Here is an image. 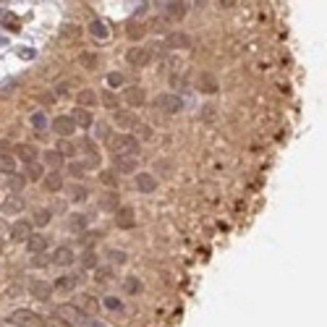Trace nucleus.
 <instances>
[{
	"instance_id": "1",
	"label": "nucleus",
	"mask_w": 327,
	"mask_h": 327,
	"mask_svg": "<svg viewBox=\"0 0 327 327\" xmlns=\"http://www.w3.org/2000/svg\"><path fill=\"white\" fill-rule=\"evenodd\" d=\"M113 157H136L139 155V139L134 134H118L110 139Z\"/></svg>"
},
{
	"instance_id": "2",
	"label": "nucleus",
	"mask_w": 327,
	"mask_h": 327,
	"mask_svg": "<svg viewBox=\"0 0 327 327\" xmlns=\"http://www.w3.org/2000/svg\"><path fill=\"white\" fill-rule=\"evenodd\" d=\"M8 322L14 327H48V319H45L42 314L32 311V309H16L8 317Z\"/></svg>"
},
{
	"instance_id": "3",
	"label": "nucleus",
	"mask_w": 327,
	"mask_h": 327,
	"mask_svg": "<svg viewBox=\"0 0 327 327\" xmlns=\"http://www.w3.org/2000/svg\"><path fill=\"white\" fill-rule=\"evenodd\" d=\"M55 314H58L63 322H68L71 327H76V324H79V327H87V322H89V317L76 306V303H63V306L55 309Z\"/></svg>"
},
{
	"instance_id": "4",
	"label": "nucleus",
	"mask_w": 327,
	"mask_h": 327,
	"mask_svg": "<svg viewBox=\"0 0 327 327\" xmlns=\"http://www.w3.org/2000/svg\"><path fill=\"white\" fill-rule=\"evenodd\" d=\"M155 108L168 113V115H176V113L183 110V100L178 95H173V92H162V95L155 97Z\"/></svg>"
},
{
	"instance_id": "5",
	"label": "nucleus",
	"mask_w": 327,
	"mask_h": 327,
	"mask_svg": "<svg viewBox=\"0 0 327 327\" xmlns=\"http://www.w3.org/2000/svg\"><path fill=\"white\" fill-rule=\"evenodd\" d=\"M126 61H128V66H134V68H144V66L152 63V50H149V48H142V45L128 48Z\"/></svg>"
},
{
	"instance_id": "6",
	"label": "nucleus",
	"mask_w": 327,
	"mask_h": 327,
	"mask_svg": "<svg viewBox=\"0 0 327 327\" xmlns=\"http://www.w3.org/2000/svg\"><path fill=\"white\" fill-rule=\"evenodd\" d=\"M50 128H53V131L58 134V136H61V139H68V136H71L74 131H76V121L71 118V115H58V118H53L50 121Z\"/></svg>"
},
{
	"instance_id": "7",
	"label": "nucleus",
	"mask_w": 327,
	"mask_h": 327,
	"mask_svg": "<svg viewBox=\"0 0 327 327\" xmlns=\"http://www.w3.org/2000/svg\"><path fill=\"white\" fill-rule=\"evenodd\" d=\"M81 280H84V277H81L79 272H66V275H61L55 280L53 288L58 290V293H71V290H76L81 285Z\"/></svg>"
},
{
	"instance_id": "8",
	"label": "nucleus",
	"mask_w": 327,
	"mask_h": 327,
	"mask_svg": "<svg viewBox=\"0 0 327 327\" xmlns=\"http://www.w3.org/2000/svg\"><path fill=\"white\" fill-rule=\"evenodd\" d=\"M14 155H16V160L24 162V165H32V162H37L40 149L34 147V144H29V142H19L16 149H14Z\"/></svg>"
},
{
	"instance_id": "9",
	"label": "nucleus",
	"mask_w": 327,
	"mask_h": 327,
	"mask_svg": "<svg viewBox=\"0 0 327 327\" xmlns=\"http://www.w3.org/2000/svg\"><path fill=\"white\" fill-rule=\"evenodd\" d=\"M165 48L168 50H189L191 48V37L186 32H170L165 37Z\"/></svg>"
},
{
	"instance_id": "10",
	"label": "nucleus",
	"mask_w": 327,
	"mask_h": 327,
	"mask_svg": "<svg viewBox=\"0 0 327 327\" xmlns=\"http://www.w3.org/2000/svg\"><path fill=\"white\" fill-rule=\"evenodd\" d=\"M34 236V225L29 220H16L14 225H11V238L14 241H29Z\"/></svg>"
},
{
	"instance_id": "11",
	"label": "nucleus",
	"mask_w": 327,
	"mask_h": 327,
	"mask_svg": "<svg viewBox=\"0 0 327 327\" xmlns=\"http://www.w3.org/2000/svg\"><path fill=\"white\" fill-rule=\"evenodd\" d=\"M115 225L121 230H131L136 225V212L131 207H118V212H115Z\"/></svg>"
},
{
	"instance_id": "12",
	"label": "nucleus",
	"mask_w": 327,
	"mask_h": 327,
	"mask_svg": "<svg viewBox=\"0 0 327 327\" xmlns=\"http://www.w3.org/2000/svg\"><path fill=\"white\" fill-rule=\"evenodd\" d=\"M24 207H27V202H24V196H21V194H8V199L0 204V209H3L6 215H21V212H24Z\"/></svg>"
},
{
	"instance_id": "13",
	"label": "nucleus",
	"mask_w": 327,
	"mask_h": 327,
	"mask_svg": "<svg viewBox=\"0 0 327 327\" xmlns=\"http://www.w3.org/2000/svg\"><path fill=\"white\" fill-rule=\"evenodd\" d=\"M50 262L58 264V267H68V264H74L76 262V251L71 246H58L55 254L50 256Z\"/></svg>"
},
{
	"instance_id": "14",
	"label": "nucleus",
	"mask_w": 327,
	"mask_h": 327,
	"mask_svg": "<svg viewBox=\"0 0 327 327\" xmlns=\"http://www.w3.org/2000/svg\"><path fill=\"white\" fill-rule=\"evenodd\" d=\"M113 121H115V126H118V128H123V131L139 126L136 113H131V110H115V113H113Z\"/></svg>"
},
{
	"instance_id": "15",
	"label": "nucleus",
	"mask_w": 327,
	"mask_h": 327,
	"mask_svg": "<svg viewBox=\"0 0 327 327\" xmlns=\"http://www.w3.org/2000/svg\"><path fill=\"white\" fill-rule=\"evenodd\" d=\"M53 290H55V288H53L50 283H45V280H32V285H29L32 298H37V301H50Z\"/></svg>"
},
{
	"instance_id": "16",
	"label": "nucleus",
	"mask_w": 327,
	"mask_h": 327,
	"mask_svg": "<svg viewBox=\"0 0 327 327\" xmlns=\"http://www.w3.org/2000/svg\"><path fill=\"white\" fill-rule=\"evenodd\" d=\"M136 189H139V194H155L157 178L152 176V173H136Z\"/></svg>"
},
{
	"instance_id": "17",
	"label": "nucleus",
	"mask_w": 327,
	"mask_h": 327,
	"mask_svg": "<svg viewBox=\"0 0 327 327\" xmlns=\"http://www.w3.org/2000/svg\"><path fill=\"white\" fill-rule=\"evenodd\" d=\"M123 100L128 102V105H131V108H142V105L147 102V92L142 89V87H128L126 92H123Z\"/></svg>"
},
{
	"instance_id": "18",
	"label": "nucleus",
	"mask_w": 327,
	"mask_h": 327,
	"mask_svg": "<svg viewBox=\"0 0 327 327\" xmlns=\"http://www.w3.org/2000/svg\"><path fill=\"white\" fill-rule=\"evenodd\" d=\"M113 170L115 173H136L139 170V157H113Z\"/></svg>"
},
{
	"instance_id": "19",
	"label": "nucleus",
	"mask_w": 327,
	"mask_h": 327,
	"mask_svg": "<svg viewBox=\"0 0 327 327\" xmlns=\"http://www.w3.org/2000/svg\"><path fill=\"white\" fill-rule=\"evenodd\" d=\"M27 249H29V254H45L50 249V238L42 236V233H34V236L27 241Z\"/></svg>"
},
{
	"instance_id": "20",
	"label": "nucleus",
	"mask_w": 327,
	"mask_h": 327,
	"mask_svg": "<svg viewBox=\"0 0 327 327\" xmlns=\"http://www.w3.org/2000/svg\"><path fill=\"white\" fill-rule=\"evenodd\" d=\"M186 11H189V6L186 3H162V14H165L168 19H173V21H181L183 16H186Z\"/></svg>"
},
{
	"instance_id": "21",
	"label": "nucleus",
	"mask_w": 327,
	"mask_h": 327,
	"mask_svg": "<svg viewBox=\"0 0 327 327\" xmlns=\"http://www.w3.org/2000/svg\"><path fill=\"white\" fill-rule=\"evenodd\" d=\"M66 191H68V199L76 202V204L87 202V196H89L87 186H81V183H71V186H66Z\"/></svg>"
},
{
	"instance_id": "22",
	"label": "nucleus",
	"mask_w": 327,
	"mask_h": 327,
	"mask_svg": "<svg viewBox=\"0 0 327 327\" xmlns=\"http://www.w3.org/2000/svg\"><path fill=\"white\" fill-rule=\"evenodd\" d=\"M89 34H92L95 40H108V37H110V29H108V24H105L102 19H95V21L89 24Z\"/></svg>"
},
{
	"instance_id": "23",
	"label": "nucleus",
	"mask_w": 327,
	"mask_h": 327,
	"mask_svg": "<svg viewBox=\"0 0 327 327\" xmlns=\"http://www.w3.org/2000/svg\"><path fill=\"white\" fill-rule=\"evenodd\" d=\"M45 189H48L50 194H58L63 189V176L58 170H53V173H48V176H45Z\"/></svg>"
},
{
	"instance_id": "24",
	"label": "nucleus",
	"mask_w": 327,
	"mask_h": 327,
	"mask_svg": "<svg viewBox=\"0 0 327 327\" xmlns=\"http://www.w3.org/2000/svg\"><path fill=\"white\" fill-rule=\"evenodd\" d=\"M71 118L76 121L79 128H92V126H95V115H92L89 110H84V108H79V110L71 115Z\"/></svg>"
},
{
	"instance_id": "25",
	"label": "nucleus",
	"mask_w": 327,
	"mask_h": 327,
	"mask_svg": "<svg viewBox=\"0 0 327 327\" xmlns=\"http://www.w3.org/2000/svg\"><path fill=\"white\" fill-rule=\"evenodd\" d=\"M24 176H27V181H42L48 173H45V168H42V162L37 160V162H32V165H27V170H24Z\"/></svg>"
},
{
	"instance_id": "26",
	"label": "nucleus",
	"mask_w": 327,
	"mask_h": 327,
	"mask_svg": "<svg viewBox=\"0 0 327 327\" xmlns=\"http://www.w3.org/2000/svg\"><path fill=\"white\" fill-rule=\"evenodd\" d=\"M42 160L48 162L50 168H55V170L63 165V155H61L58 149H45V152H42Z\"/></svg>"
},
{
	"instance_id": "27",
	"label": "nucleus",
	"mask_w": 327,
	"mask_h": 327,
	"mask_svg": "<svg viewBox=\"0 0 327 327\" xmlns=\"http://www.w3.org/2000/svg\"><path fill=\"white\" fill-rule=\"evenodd\" d=\"M100 100H102V105H105V108H108V110H121L118 108V97H115V92L113 89H102V95H100Z\"/></svg>"
},
{
	"instance_id": "28",
	"label": "nucleus",
	"mask_w": 327,
	"mask_h": 327,
	"mask_svg": "<svg viewBox=\"0 0 327 327\" xmlns=\"http://www.w3.org/2000/svg\"><path fill=\"white\" fill-rule=\"evenodd\" d=\"M76 102L84 105V108H89V105H97V92L95 89H81L76 95Z\"/></svg>"
},
{
	"instance_id": "29",
	"label": "nucleus",
	"mask_w": 327,
	"mask_h": 327,
	"mask_svg": "<svg viewBox=\"0 0 327 327\" xmlns=\"http://www.w3.org/2000/svg\"><path fill=\"white\" fill-rule=\"evenodd\" d=\"M123 290H126L128 296L139 293V290H142V280H139L136 275H128V277H123Z\"/></svg>"
},
{
	"instance_id": "30",
	"label": "nucleus",
	"mask_w": 327,
	"mask_h": 327,
	"mask_svg": "<svg viewBox=\"0 0 327 327\" xmlns=\"http://www.w3.org/2000/svg\"><path fill=\"white\" fill-rule=\"evenodd\" d=\"M8 186L14 194H21V189L27 186V176L24 173H14V176H8Z\"/></svg>"
},
{
	"instance_id": "31",
	"label": "nucleus",
	"mask_w": 327,
	"mask_h": 327,
	"mask_svg": "<svg viewBox=\"0 0 327 327\" xmlns=\"http://www.w3.org/2000/svg\"><path fill=\"white\" fill-rule=\"evenodd\" d=\"M79 63L87 68V71H95V68L100 66V58L95 55V53H81L79 55Z\"/></svg>"
},
{
	"instance_id": "32",
	"label": "nucleus",
	"mask_w": 327,
	"mask_h": 327,
	"mask_svg": "<svg viewBox=\"0 0 327 327\" xmlns=\"http://www.w3.org/2000/svg\"><path fill=\"white\" fill-rule=\"evenodd\" d=\"M79 309L81 311H97L100 309V303H97V298L95 296H79Z\"/></svg>"
},
{
	"instance_id": "33",
	"label": "nucleus",
	"mask_w": 327,
	"mask_h": 327,
	"mask_svg": "<svg viewBox=\"0 0 327 327\" xmlns=\"http://www.w3.org/2000/svg\"><path fill=\"white\" fill-rule=\"evenodd\" d=\"M199 89L212 95V92H217V79L209 76V74H202V76H199Z\"/></svg>"
},
{
	"instance_id": "34",
	"label": "nucleus",
	"mask_w": 327,
	"mask_h": 327,
	"mask_svg": "<svg viewBox=\"0 0 327 327\" xmlns=\"http://www.w3.org/2000/svg\"><path fill=\"white\" fill-rule=\"evenodd\" d=\"M100 207H105V209H113V212H118V194H115V191H108V194L102 196Z\"/></svg>"
},
{
	"instance_id": "35",
	"label": "nucleus",
	"mask_w": 327,
	"mask_h": 327,
	"mask_svg": "<svg viewBox=\"0 0 327 327\" xmlns=\"http://www.w3.org/2000/svg\"><path fill=\"white\" fill-rule=\"evenodd\" d=\"M53 220V212L50 209H37V212H34V225L37 228H45Z\"/></svg>"
},
{
	"instance_id": "36",
	"label": "nucleus",
	"mask_w": 327,
	"mask_h": 327,
	"mask_svg": "<svg viewBox=\"0 0 327 327\" xmlns=\"http://www.w3.org/2000/svg\"><path fill=\"white\" fill-rule=\"evenodd\" d=\"M14 149H16V144H11V142H6V139H0V160H16Z\"/></svg>"
},
{
	"instance_id": "37",
	"label": "nucleus",
	"mask_w": 327,
	"mask_h": 327,
	"mask_svg": "<svg viewBox=\"0 0 327 327\" xmlns=\"http://www.w3.org/2000/svg\"><path fill=\"white\" fill-rule=\"evenodd\" d=\"M108 259H110V264H118V267H121V264L128 262V254L121 251V249H110V251H108Z\"/></svg>"
},
{
	"instance_id": "38",
	"label": "nucleus",
	"mask_w": 327,
	"mask_h": 327,
	"mask_svg": "<svg viewBox=\"0 0 327 327\" xmlns=\"http://www.w3.org/2000/svg\"><path fill=\"white\" fill-rule=\"evenodd\" d=\"M100 181L105 186H110V189H115V186H118V173H115V170H102L100 173Z\"/></svg>"
},
{
	"instance_id": "39",
	"label": "nucleus",
	"mask_w": 327,
	"mask_h": 327,
	"mask_svg": "<svg viewBox=\"0 0 327 327\" xmlns=\"http://www.w3.org/2000/svg\"><path fill=\"white\" fill-rule=\"evenodd\" d=\"M87 173V162H68V176L71 178H81Z\"/></svg>"
},
{
	"instance_id": "40",
	"label": "nucleus",
	"mask_w": 327,
	"mask_h": 327,
	"mask_svg": "<svg viewBox=\"0 0 327 327\" xmlns=\"http://www.w3.org/2000/svg\"><path fill=\"white\" fill-rule=\"evenodd\" d=\"M95 280H97V283H110V280H113V267H97Z\"/></svg>"
},
{
	"instance_id": "41",
	"label": "nucleus",
	"mask_w": 327,
	"mask_h": 327,
	"mask_svg": "<svg viewBox=\"0 0 327 327\" xmlns=\"http://www.w3.org/2000/svg\"><path fill=\"white\" fill-rule=\"evenodd\" d=\"M58 152H61L63 157H71V155H76V147L68 142V139H61V142H58V147H55Z\"/></svg>"
},
{
	"instance_id": "42",
	"label": "nucleus",
	"mask_w": 327,
	"mask_h": 327,
	"mask_svg": "<svg viewBox=\"0 0 327 327\" xmlns=\"http://www.w3.org/2000/svg\"><path fill=\"white\" fill-rule=\"evenodd\" d=\"M81 264H84L87 270H97V254L95 251H84V254H81Z\"/></svg>"
},
{
	"instance_id": "43",
	"label": "nucleus",
	"mask_w": 327,
	"mask_h": 327,
	"mask_svg": "<svg viewBox=\"0 0 327 327\" xmlns=\"http://www.w3.org/2000/svg\"><path fill=\"white\" fill-rule=\"evenodd\" d=\"M32 126L37 128V131H45V128H48V118H45V113H34L32 115Z\"/></svg>"
},
{
	"instance_id": "44",
	"label": "nucleus",
	"mask_w": 327,
	"mask_h": 327,
	"mask_svg": "<svg viewBox=\"0 0 327 327\" xmlns=\"http://www.w3.org/2000/svg\"><path fill=\"white\" fill-rule=\"evenodd\" d=\"M105 306H108L110 311H121L123 309V301L118 296H105Z\"/></svg>"
},
{
	"instance_id": "45",
	"label": "nucleus",
	"mask_w": 327,
	"mask_h": 327,
	"mask_svg": "<svg viewBox=\"0 0 327 327\" xmlns=\"http://www.w3.org/2000/svg\"><path fill=\"white\" fill-rule=\"evenodd\" d=\"M123 81H126V79H123V74H118V71H113V74H108V87H110V89H115V87H121V84H123Z\"/></svg>"
},
{
	"instance_id": "46",
	"label": "nucleus",
	"mask_w": 327,
	"mask_h": 327,
	"mask_svg": "<svg viewBox=\"0 0 327 327\" xmlns=\"http://www.w3.org/2000/svg\"><path fill=\"white\" fill-rule=\"evenodd\" d=\"M136 131H139V136H142L144 142H149V139L155 136V131H152V126H147V123H139V126H136Z\"/></svg>"
},
{
	"instance_id": "47",
	"label": "nucleus",
	"mask_w": 327,
	"mask_h": 327,
	"mask_svg": "<svg viewBox=\"0 0 327 327\" xmlns=\"http://www.w3.org/2000/svg\"><path fill=\"white\" fill-rule=\"evenodd\" d=\"M128 37H131V40H142L144 37V27L142 24H131V27H128Z\"/></svg>"
},
{
	"instance_id": "48",
	"label": "nucleus",
	"mask_w": 327,
	"mask_h": 327,
	"mask_svg": "<svg viewBox=\"0 0 327 327\" xmlns=\"http://www.w3.org/2000/svg\"><path fill=\"white\" fill-rule=\"evenodd\" d=\"M84 225H87V217H84V215H79V217H71V223H68V228H71V230H81Z\"/></svg>"
},
{
	"instance_id": "49",
	"label": "nucleus",
	"mask_w": 327,
	"mask_h": 327,
	"mask_svg": "<svg viewBox=\"0 0 327 327\" xmlns=\"http://www.w3.org/2000/svg\"><path fill=\"white\" fill-rule=\"evenodd\" d=\"M95 136H97V139H108V136H110V131H108V123H102V121H100V123L95 126Z\"/></svg>"
},
{
	"instance_id": "50",
	"label": "nucleus",
	"mask_w": 327,
	"mask_h": 327,
	"mask_svg": "<svg viewBox=\"0 0 327 327\" xmlns=\"http://www.w3.org/2000/svg\"><path fill=\"white\" fill-rule=\"evenodd\" d=\"M48 327H71V324H68V322H63L61 317H58V314H53V319L48 322Z\"/></svg>"
},
{
	"instance_id": "51",
	"label": "nucleus",
	"mask_w": 327,
	"mask_h": 327,
	"mask_svg": "<svg viewBox=\"0 0 327 327\" xmlns=\"http://www.w3.org/2000/svg\"><path fill=\"white\" fill-rule=\"evenodd\" d=\"M19 55H21V58H27V61H29V58H34L32 50H19Z\"/></svg>"
},
{
	"instance_id": "52",
	"label": "nucleus",
	"mask_w": 327,
	"mask_h": 327,
	"mask_svg": "<svg viewBox=\"0 0 327 327\" xmlns=\"http://www.w3.org/2000/svg\"><path fill=\"white\" fill-rule=\"evenodd\" d=\"M87 327H105V324H102L100 319H97V322H95V319H89V322H87Z\"/></svg>"
},
{
	"instance_id": "53",
	"label": "nucleus",
	"mask_w": 327,
	"mask_h": 327,
	"mask_svg": "<svg viewBox=\"0 0 327 327\" xmlns=\"http://www.w3.org/2000/svg\"><path fill=\"white\" fill-rule=\"evenodd\" d=\"M0 45H6V37H0Z\"/></svg>"
},
{
	"instance_id": "54",
	"label": "nucleus",
	"mask_w": 327,
	"mask_h": 327,
	"mask_svg": "<svg viewBox=\"0 0 327 327\" xmlns=\"http://www.w3.org/2000/svg\"><path fill=\"white\" fill-rule=\"evenodd\" d=\"M0 254H3V241H0Z\"/></svg>"
}]
</instances>
